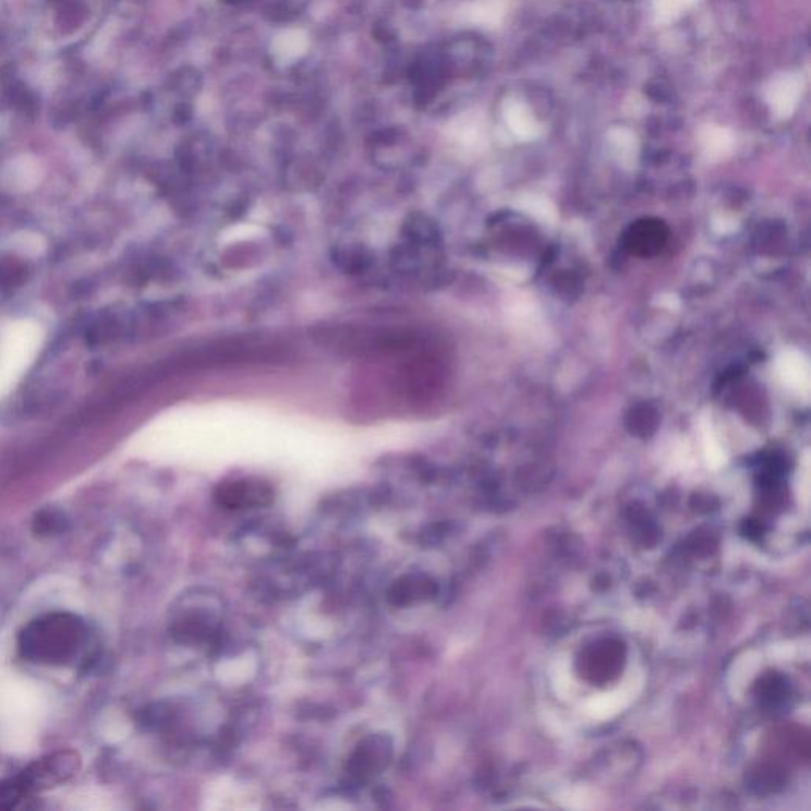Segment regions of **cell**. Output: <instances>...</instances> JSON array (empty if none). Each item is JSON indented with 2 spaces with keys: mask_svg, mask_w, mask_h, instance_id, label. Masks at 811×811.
<instances>
[{
  "mask_svg": "<svg viewBox=\"0 0 811 811\" xmlns=\"http://www.w3.org/2000/svg\"><path fill=\"white\" fill-rule=\"evenodd\" d=\"M87 639L85 621L72 614L45 615L26 626L20 636L24 658L41 664H65L76 658Z\"/></svg>",
  "mask_w": 811,
  "mask_h": 811,
  "instance_id": "6da1fadb",
  "label": "cell"
},
{
  "mask_svg": "<svg viewBox=\"0 0 811 811\" xmlns=\"http://www.w3.org/2000/svg\"><path fill=\"white\" fill-rule=\"evenodd\" d=\"M44 341V327L31 317L0 325V400L9 397L33 368Z\"/></svg>",
  "mask_w": 811,
  "mask_h": 811,
  "instance_id": "7a4b0ae2",
  "label": "cell"
},
{
  "mask_svg": "<svg viewBox=\"0 0 811 811\" xmlns=\"http://www.w3.org/2000/svg\"><path fill=\"white\" fill-rule=\"evenodd\" d=\"M213 596H192L178 608L173 632L183 642H203L216 631L220 617Z\"/></svg>",
  "mask_w": 811,
  "mask_h": 811,
  "instance_id": "3957f363",
  "label": "cell"
},
{
  "mask_svg": "<svg viewBox=\"0 0 811 811\" xmlns=\"http://www.w3.org/2000/svg\"><path fill=\"white\" fill-rule=\"evenodd\" d=\"M78 765V756L72 751H61L44 760L35 761L27 771L16 777L26 796L41 788H50L72 777Z\"/></svg>",
  "mask_w": 811,
  "mask_h": 811,
  "instance_id": "277c9868",
  "label": "cell"
},
{
  "mask_svg": "<svg viewBox=\"0 0 811 811\" xmlns=\"http://www.w3.org/2000/svg\"><path fill=\"white\" fill-rule=\"evenodd\" d=\"M216 501L227 509H254L271 505L275 491L262 479H237L223 482L215 493Z\"/></svg>",
  "mask_w": 811,
  "mask_h": 811,
  "instance_id": "5b68a950",
  "label": "cell"
},
{
  "mask_svg": "<svg viewBox=\"0 0 811 811\" xmlns=\"http://www.w3.org/2000/svg\"><path fill=\"white\" fill-rule=\"evenodd\" d=\"M391 754H394V745L389 737L373 734L355 748L349 760V772L356 779L372 778L389 765Z\"/></svg>",
  "mask_w": 811,
  "mask_h": 811,
  "instance_id": "8992f818",
  "label": "cell"
},
{
  "mask_svg": "<svg viewBox=\"0 0 811 811\" xmlns=\"http://www.w3.org/2000/svg\"><path fill=\"white\" fill-rule=\"evenodd\" d=\"M779 377L789 390L800 397H809L810 394V365L809 360L802 352L788 349L777 360Z\"/></svg>",
  "mask_w": 811,
  "mask_h": 811,
  "instance_id": "52a82bcc",
  "label": "cell"
},
{
  "mask_svg": "<svg viewBox=\"0 0 811 811\" xmlns=\"http://www.w3.org/2000/svg\"><path fill=\"white\" fill-rule=\"evenodd\" d=\"M435 593V583L426 576L409 574L401 577L390 589L389 600L395 606H409Z\"/></svg>",
  "mask_w": 811,
  "mask_h": 811,
  "instance_id": "ba28073f",
  "label": "cell"
},
{
  "mask_svg": "<svg viewBox=\"0 0 811 811\" xmlns=\"http://www.w3.org/2000/svg\"><path fill=\"white\" fill-rule=\"evenodd\" d=\"M526 209L531 215L537 216V218L545 220L555 219V211L554 208H552L550 203L544 201H531L528 203Z\"/></svg>",
  "mask_w": 811,
  "mask_h": 811,
  "instance_id": "9c48e42d",
  "label": "cell"
}]
</instances>
